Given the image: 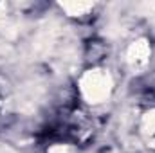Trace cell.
I'll list each match as a JSON object with an SVG mask.
<instances>
[{
  "label": "cell",
  "instance_id": "obj_1",
  "mask_svg": "<svg viewBox=\"0 0 155 153\" xmlns=\"http://www.w3.org/2000/svg\"><path fill=\"white\" fill-rule=\"evenodd\" d=\"M79 90L87 103L90 105L103 103L108 99L112 92V77L107 70H101V69L88 70L79 79Z\"/></svg>",
  "mask_w": 155,
  "mask_h": 153
},
{
  "label": "cell",
  "instance_id": "obj_2",
  "mask_svg": "<svg viewBox=\"0 0 155 153\" xmlns=\"http://www.w3.org/2000/svg\"><path fill=\"white\" fill-rule=\"evenodd\" d=\"M150 60V45L144 38L135 40L126 50V61L134 70H143Z\"/></svg>",
  "mask_w": 155,
  "mask_h": 153
},
{
  "label": "cell",
  "instance_id": "obj_3",
  "mask_svg": "<svg viewBox=\"0 0 155 153\" xmlns=\"http://www.w3.org/2000/svg\"><path fill=\"white\" fill-rule=\"evenodd\" d=\"M60 7L72 16H81L94 7L92 2H60Z\"/></svg>",
  "mask_w": 155,
  "mask_h": 153
},
{
  "label": "cell",
  "instance_id": "obj_4",
  "mask_svg": "<svg viewBox=\"0 0 155 153\" xmlns=\"http://www.w3.org/2000/svg\"><path fill=\"white\" fill-rule=\"evenodd\" d=\"M143 133L148 137V141L155 144V112H150V114L144 115L143 119Z\"/></svg>",
  "mask_w": 155,
  "mask_h": 153
},
{
  "label": "cell",
  "instance_id": "obj_5",
  "mask_svg": "<svg viewBox=\"0 0 155 153\" xmlns=\"http://www.w3.org/2000/svg\"><path fill=\"white\" fill-rule=\"evenodd\" d=\"M49 153H71V151H69V148H65V146H52Z\"/></svg>",
  "mask_w": 155,
  "mask_h": 153
},
{
  "label": "cell",
  "instance_id": "obj_6",
  "mask_svg": "<svg viewBox=\"0 0 155 153\" xmlns=\"http://www.w3.org/2000/svg\"><path fill=\"white\" fill-rule=\"evenodd\" d=\"M0 153H15L11 148H7L5 144H0Z\"/></svg>",
  "mask_w": 155,
  "mask_h": 153
}]
</instances>
